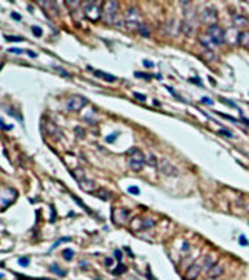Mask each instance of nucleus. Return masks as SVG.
Segmentation results:
<instances>
[{
	"label": "nucleus",
	"instance_id": "48",
	"mask_svg": "<svg viewBox=\"0 0 249 280\" xmlns=\"http://www.w3.org/2000/svg\"><path fill=\"white\" fill-rule=\"evenodd\" d=\"M105 263H106V266H111V263H112V259H106V260H105Z\"/></svg>",
	"mask_w": 249,
	"mask_h": 280
},
{
	"label": "nucleus",
	"instance_id": "27",
	"mask_svg": "<svg viewBox=\"0 0 249 280\" xmlns=\"http://www.w3.org/2000/svg\"><path fill=\"white\" fill-rule=\"evenodd\" d=\"M31 31H32V34H34L36 37H42V34H43V32H42V28H40V26H36V25L31 28Z\"/></svg>",
	"mask_w": 249,
	"mask_h": 280
},
{
	"label": "nucleus",
	"instance_id": "25",
	"mask_svg": "<svg viewBox=\"0 0 249 280\" xmlns=\"http://www.w3.org/2000/svg\"><path fill=\"white\" fill-rule=\"evenodd\" d=\"M6 42H23L25 39L20 37V36H5Z\"/></svg>",
	"mask_w": 249,
	"mask_h": 280
},
{
	"label": "nucleus",
	"instance_id": "18",
	"mask_svg": "<svg viewBox=\"0 0 249 280\" xmlns=\"http://www.w3.org/2000/svg\"><path fill=\"white\" fill-rule=\"evenodd\" d=\"M49 269H51L53 272H56L57 275H60V277H65V275H66V271H65V269H60V268H59V266H57L56 263L49 266Z\"/></svg>",
	"mask_w": 249,
	"mask_h": 280
},
{
	"label": "nucleus",
	"instance_id": "28",
	"mask_svg": "<svg viewBox=\"0 0 249 280\" xmlns=\"http://www.w3.org/2000/svg\"><path fill=\"white\" fill-rule=\"evenodd\" d=\"M135 77H142V79H146V80H151L154 76L152 74H146V73H135Z\"/></svg>",
	"mask_w": 249,
	"mask_h": 280
},
{
	"label": "nucleus",
	"instance_id": "26",
	"mask_svg": "<svg viewBox=\"0 0 249 280\" xmlns=\"http://www.w3.org/2000/svg\"><path fill=\"white\" fill-rule=\"evenodd\" d=\"M66 242H71V237H62L60 240H57L53 246H51V249H54V248H57L59 245H62V243H66Z\"/></svg>",
	"mask_w": 249,
	"mask_h": 280
},
{
	"label": "nucleus",
	"instance_id": "12",
	"mask_svg": "<svg viewBox=\"0 0 249 280\" xmlns=\"http://www.w3.org/2000/svg\"><path fill=\"white\" fill-rule=\"evenodd\" d=\"M79 183H80V186H82L86 193H91L92 188H94V182L92 180H88V179H82Z\"/></svg>",
	"mask_w": 249,
	"mask_h": 280
},
{
	"label": "nucleus",
	"instance_id": "29",
	"mask_svg": "<svg viewBox=\"0 0 249 280\" xmlns=\"http://www.w3.org/2000/svg\"><path fill=\"white\" fill-rule=\"evenodd\" d=\"M128 193L132 194V196H138V194H140V190L137 188V186H129V188H128Z\"/></svg>",
	"mask_w": 249,
	"mask_h": 280
},
{
	"label": "nucleus",
	"instance_id": "36",
	"mask_svg": "<svg viewBox=\"0 0 249 280\" xmlns=\"http://www.w3.org/2000/svg\"><path fill=\"white\" fill-rule=\"evenodd\" d=\"M56 69H57V71H59V73H60L62 76H65V77H68V79H71V74H69V73H66V71H63V69H62L60 66H56Z\"/></svg>",
	"mask_w": 249,
	"mask_h": 280
},
{
	"label": "nucleus",
	"instance_id": "34",
	"mask_svg": "<svg viewBox=\"0 0 249 280\" xmlns=\"http://www.w3.org/2000/svg\"><path fill=\"white\" fill-rule=\"evenodd\" d=\"M134 97H135L137 100H140V102H145V100H146V96H145V94H140V92H134Z\"/></svg>",
	"mask_w": 249,
	"mask_h": 280
},
{
	"label": "nucleus",
	"instance_id": "9",
	"mask_svg": "<svg viewBox=\"0 0 249 280\" xmlns=\"http://www.w3.org/2000/svg\"><path fill=\"white\" fill-rule=\"evenodd\" d=\"M202 271H203V269H202V265H200V263H194V265H191V268L186 271V278H188V280H195L198 275H200Z\"/></svg>",
	"mask_w": 249,
	"mask_h": 280
},
{
	"label": "nucleus",
	"instance_id": "3",
	"mask_svg": "<svg viewBox=\"0 0 249 280\" xmlns=\"http://www.w3.org/2000/svg\"><path fill=\"white\" fill-rule=\"evenodd\" d=\"M146 163V157L142 151L138 149H132L129 154V168L132 171H140Z\"/></svg>",
	"mask_w": 249,
	"mask_h": 280
},
{
	"label": "nucleus",
	"instance_id": "1",
	"mask_svg": "<svg viewBox=\"0 0 249 280\" xmlns=\"http://www.w3.org/2000/svg\"><path fill=\"white\" fill-rule=\"evenodd\" d=\"M117 11H118V3L117 2H105L103 6V20L108 23V25H117Z\"/></svg>",
	"mask_w": 249,
	"mask_h": 280
},
{
	"label": "nucleus",
	"instance_id": "14",
	"mask_svg": "<svg viewBox=\"0 0 249 280\" xmlns=\"http://www.w3.org/2000/svg\"><path fill=\"white\" fill-rule=\"evenodd\" d=\"M117 214H120V220H118V225H121V223H124L128 220V216H129V211L128 209H124V208H120V209H117L115 211Z\"/></svg>",
	"mask_w": 249,
	"mask_h": 280
},
{
	"label": "nucleus",
	"instance_id": "30",
	"mask_svg": "<svg viewBox=\"0 0 249 280\" xmlns=\"http://www.w3.org/2000/svg\"><path fill=\"white\" fill-rule=\"evenodd\" d=\"M19 265L28 266V265H29V259H28V257H19Z\"/></svg>",
	"mask_w": 249,
	"mask_h": 280
},
{
	"label": "nucleus",
	"instance_id": "6",
	"mask_svg": "<svg viewBox=\"0 0 249 280\" xmlns=\"http://www.w3.org/2000/svg\"><path fill=\"white\" fill-rule=\"evenodd\" d=\"M208 36H209L211 42L215 43V45H223V42H225V31H223V28H220L217 25L209 26Z\"/></svg>",
	"mask_w": 249,
	"mask_h": 280
},
{
	"label": "nucleus",
	"instance_id": "46",
	"mask_svg": "<svg viewBox=\"0 0 249 280\" xmlns=\"http://www.w3.org/2000/svg\"><path fill=\"white\" fill-rule=\"evenodd\" d=\"M76 132H77L79 135H82V137L85 135V132H83V131H80V128H76Z\"/></svg>",
	"mask_w": 249,
	"mask_h": 280
},
{
	"label": "nucleus",
	"instance_id": "17",
	"mask_svg": "<svg viewBox=\"0 0 249 280\" xmlns=\"http://www.w3.org/2000/svg\"><path fill=\"white\" fill-rule=\"evenodd\" d=\"M71 197H72V200H74V202H76V203H77V205H79L80 208H83V209H85V211H86V213H89V214L92 213V211H91V209H89V208H88V206H86V205H85V203H83V202H82V200H80V199L77 197V196H74V194H71Z\"/></svg>",
	"mask_w": 249,
	"mask_h": 280
},
{
	"label": "nucleus",
	"instance_id": "10",
	"mask_svg": "<svg viewBox=\"0 0 249 280\" xmlns=\"http://www.w3.org/2000/svg\"><path fill=\"white\" fill-rule=\"evenodd\" d=\"M223 266L221 265H218V263H214L209 269H208V277L209 278H217V277H220L221 274H223Z\"/></svg>",
	"mask_w": 249,
	"mask_h": 280
},
{
	"label": "nucleus",
	"instance_id": "5",
	"mask_svg": "<svg viewBox=\"0 0 249 280\" xmlns=\"http://www.w3.org/2000/svg\"><path fill=\"white\" fill-rule=\"evenodd\" d=\"M86 103H88V100H86L83 96H71V97L66 100V109L71 111V112H77V111H80Z\"/></svg>",
	"mask_w": 249,
	"mask_h": 280
},
{
	"label": "nucleus",
	"instance_id": "35",
	"mask_svg": "<svg viewBox=\"0 0 249 280\" xmlns=\"http://www.w3.org/2000/svg\"><path fill=\"white\" fill-rule=\"evenodd\" d=\"M238 242H240V245H243V246H247V245H249V242H247V239H246L244 236H240V237H238Z\"/></svg>",
	"mask_w": 249,
	"mask_h": 280
},
{
	"label": "nucleus",
	"instance_id": "8",
	"mask_svg": "<svg viewBox=\"0 0 249 280\" xmlns=\"http://www.w3.org/2000/svg\"><path fill=\"white\" fill-rule=\"evenodd\" d=\"M159 171L163 176H177V168L174 166L171 162H168L166 159H162L159 162Z\"/></svg>",
	"mask_w": 249,
	"mask_h": 280
},
{
	"label": "nucleus",
	"instance_id": "43",
	"mask_svg": "<svg viewBox=\"0 0 249 280\" xmlns=\"http://www.w3.org/2000/svg\"><path fill=\"white\" fill-rule=\"evenodd\" d=\"M202 103H208V105H212V100L208 99V97H202Z\"/></svg>",
	"mask_w": 249,
	"mask_h": 280
},
{
	"label": "nucleus",
	"instance_id": "16",
	"mask_svg": "<svg viewBox=\"0 0 249 280\" xmlns=\"http://www.w3.org/2000/svg\"><path fill=\"white\" fill-rule=\"evenodd\" d=\"M137 31H138V34L143 36V37H149V36H151V29H149V26H146V25H140Z\"/></svg>",
	"mask_w": 249,
	"mask_h": 280
},
{
	"label": "nucleus",
	"instance_id": "32",
	"mask_svg": "<svg viewBox=\"0 0 249 280\" xmlns=\"http://www.w3.org/2000/svg\"><path fill=\"white\" fill-rule=\"evenodd\" d=\"M114 257L121 263V257H123V254H121V251H120V249H115V251H114Z\"/></svg>",
	"mask_w": 249,
	"mask_h": 280
},
{
	"label": "nucleus",
	"instance_id": "11",
	"mask_svg": "<svg viewBox=\"0 0 249 280\" xmlns=\"http://www.w3.org/2000/svg\"><path fill=\"white\" fill-rule=\"evenodd\" d=\"M94 76L102 77V79H105V80H106V82H109V83H112V82H115V80H117V77H115V76L108 74V73H105V71H98V69H95V71H94Z\"/></svg>",
	"mask_w": 249,
	"mask_h": 280
},
{
	"label": "nucleus",
	"instance_id": "7",
	"mask_svg": "<svg viewBox=\"0 0 249 280\" xmlns=\"http://www.w3.org/2000/svg\"><path fill=\"white\" fill-rule=\"evenodd\" d=\"M200 20L203 23H206V25H209V26H214L215 22H217V11L212 6H206L203 9L202 15H200Z\"/></svg>",
	"mask_w": 249,
	"mask_h": 280
},
{
	"label": "nucleus",
	"instance_id": "2",
	"mask_svg": "<svg viewBox=\"0 0 249 280\" xmlns=\"http://www.w3.org/2000/svg\"><path fill=\"white\" fill-rule=\"evenodd\" d=\"M142 20V14L137 8L131 6L126 9V15H124V23H126V26L129 29H138V26L142 25L140 23Z\"/></svg>",
	"mask_w": 249,
	"mask_h": 280
},
{
	"label": "nucleus",
	"instance_id": "15",
	"mask_svg": "<svg viewBox=\"0 0 249 280\" xmlns=\"http://www.w3.org/2000/svg\"><path fill=\"white\" fill-rule=\"evenodd\" d=\"M95 196H97V197H100L102 200H109V199L112 197V194H111L109 191H105V190H98V191H95Z\"/></svg>",
	"mask_w": 249,
	"mask_h": 280
},
{
	"label": "nucleus",
	"instance_id": "47",
	"mask_svg": "<svg viewBox=\"0 0 249 280\" xmlns=\"http://www.w3.org/2000/svg\"><path fill=\"white\" fill-rule=\"evenodd\" d=\"M143 63H145L146 66H154V63H152V62H149V60H145Z\"/></svg>",
	"mask_w": 249,
	"mask_h": 280
},
{
	"label": "nucleus",
	"instance_id": "20",
	"mask_svg": "<svg viewBox=\"0 0 249 280\" xmlns=\"http://www.w3.org/2000/svg\"><path fill=\"white\" fill-rule=\"evenodd\" d=\"M154 226V220H149V219H143L142 220V229H149Z\"/></svg>",
	"mask_w": 249,
	"mask_h": 280
},
{
	"label": "nucleus",
	"instance_id": "33",
	"mask_svg": "<svg viewBox=\"0 0 249 280\" xmlns=\"http://www.w3.org/2000/svg\"><path fill=\"white\" fill-rule=\"evenodd\" d=\"M0 128H2L3 131H9V129H12V125H5V123H3V120L0 119Z\"/></svg>",
	"mask_w": 249,
	"mask_h": 280
},
{
	"label": "nucleus",
	"instance_id": "31",
	"mask_svg": "<svg viewBox=\"0 0 249 280\" xmlns=\"http://www.w3.org/2000/svg\"><path fill=\"white\" fill-rule=\"evenodd\" d=\"M117 137H118V132H112V134H109V135L106 137V142H108V143H112Z\"/></svg>",
	"mask_w": 249,
	"mask_h": 280
},
{
	"label": "nucleus",
	"instance_id": "41",
	"mask_svg": "<svg viewBox=\"0 0 249 280\" xmlns=\"http://www.w3.org/2000/svg\"><path fill=\"white\" fill-rule=\"evenodd\" d=\"M220 100H221V102H225V103H228V105H229V106H232V108H237V105H235L234 102H231V100H226V99H223V97H221Z\"/></svg>",
	"mask_w": 249,
	"mask_h": 280
},
{
	"label": "nucleus",
	"instance_id": "40",
	"mask_svg": "<svg viewBox=\"0 0 249 280\" xmlns=\"http://www.w3.org/2000/svg\"><path fill=\"white\" fill-rule=\"evenodd\" d=\"M217 114H218V115H223L225 119H228V120H231V122H237L234 117H231V115H228V114H221V112H217Z\"/></svg>",
	"mask_w": 249,
	"mask_h": 280
},
{
	"label": "nucleus",
	"instance_id": "37",
	"mask_svg": "<svg viewBox=\"0 0 249 280\" xmlns=\"http://www.w3.org/2000/svg\"><path fill=\"white\" fill-rule=\"evenodd\" d=\"M8 51H9V53H14V54H23V53H25V51L20 50V48H9Z\"/></svg>",
	"mask_w": 249,
	"mask_h": 280
},
{
	"label": "nucleus",
	"instance_id": "39",
	"mask_svg": "<svg viewBox=\"0 0 249 280\" xmlns=\"http://www.w3.org/2000/svg\"><path fill=\"white\" fill-rule=\"evenodd\" d=\"M11 17H12L14 20H17V22H20V20H22V15H20L19 12H11Z\"/></svg>",
	"mask_w": 249,
	"mask_h": 280
},
{
	"label": "nucleus",
	"instance_id": "24",
	"mask_svg": "<svg viewBox=\"0 0 249 280\" xmlns=\"http://www.w3.org/2000/svg\"><path fill=\"white\" fill-rule=\"evenodd\" d=\"M63 259L65 260H72L74 259V251L72 249H65L63 251Z\"/></svg>",
	"mask_w": 249,
	"mask_h": 280
},
{
	"label": "nucleus",
	"instance_id": "4",
	"mask_svg": "<svg viewBox=\"0 0 249 280\" xmlns=\"http://www.w3.org/2000/svg\"><path fill=\"white\" fill-rule=\"evenodd\" d=\"M83 9H85L86 19H89L92 22L98 20L100 15H102V8H100V3H98V2H86Z\"/></svg>",
	"mask_w": 249,
	"mask_h": 280
},
{
	"label": "nucleus",
	"instance_id": "38",
	"mask_svg": "<svg viewBox=\"0 0 249 280\" xmlns=\"http://www.w3.org/2000/svg\"><path fill=\"white\" fill-rule=\"evenodd\" d=\"M220 134H223V135H226V137H232V135H234V134H232L231 131H228V129H225V128H223V129L220 131Z\"/></svg>",
	"mask_w": 249,
	"mask_h": 280
},
{
	"label": "nucleus",
	"instance_id": "21",
	"mask_svg": "<svg viewBox=\"0 0 249 280\" xmlns=\"http://www.w3.org/2000/svg\"><path fill=\"white\" fill-rule=\"evenodd\" d=\"M124 271H126V266H124L123 263H118V266H117L115 269H112V274H114V275H120V274H123Z\"/></svg>",
	"mask_w": 249,
	"mask_h": 280
},
{
	"label": "nucleus",
	"instance_id": "45",
	"mask_svg": "<svg viewBox=\"0 0 249 280\" xmlns=\"http://www.w3.org/2000/svg\"><path fill=\"white\" fill-rule=\"evenodd\" d=\"M26 53H28V56H29V57H32V59H34V57H37V54H36V53H32V51H26Z\"/></svg>",
	"mask_w": 249,
	"mask_h": 280
},
{
	"label": "nucleus",
	"instance_id": "19",
	"mask_svg": "<svg viewBox=\"0 0 249 280\" xmlns=\"http://www.w3.org/2000/svg\"><path fill=\"white\" fill-rule=\"evenodd\" d=\"M146 163H149L151 166H159L157 159L154 157V154H148V155H146Z\"/></svg>",
	"mask_w": 249,
	"mask_h": 280
},
{
	"label": "nucleus",
	"instance_id": "44",
	"mask_svg": "<svg viewBox=\"0 0 249 280\" xmlns=\"http://www.w3.org/2000/svg\"><path fill=\"white\" fill-rule=\"evenodd\" d=\"M146 277H148L149 280H157V278H155L152 274H151V271H149V269H148V272H146Z\"/></svg>",
	"mask_w": 249,
	"mask_h": 280
},
{
	"label": "nucleus",
	"instance_id": "22",
	"mask_svg": "<svg viewBox=\"0 0 249 280\" xmlns=\"http://www.w3.org/2000/svg\"><path fill=\"white\" fill-rule=\"evenodd\" d=\"M6 112H8V114H11V115H12V117L19 119L20 122L23 120V119H22V115H20V112H15V111H14V106H9V108L6 109Z\"/></svg>",
	"mask_w": 249,
	"mask_h": 280
},
{
	"label": "nucleus",
	"instance_id": "23",
	"mask_svg": "<svg viewBox=\"0 0 249 280\" xmlns=\"http://www.w3.org/2000/svg\"><path fill=\"white\" fill-rule=\"evenodd\" d=\"M234 23H235V25H241V26H246V25H247V20H246L244 17H240V15H237V17L234 19Z\"/></svg>",
	"mask_w": 249,
	"mask_h": 280
},
{
	"label": "nucleus",
	"instance_id": "13",
	"mask_svg": "<svg viewBox=\"0 0 249 280\" xmlns=\"http://www.w3.org/2000/svg\"><path fill=\"white\" fill-rule=\"evenodd\" d=\"M238 43L243 46H249V31H241L238 34Z\"/></svg>",
	"mask_w": 249,
	"mask_h": 280
},
{
	"label": "nucleus",
	"instance_id": "42",
	"mask_svg": "<svg viewBox=\"0 0 249 280\" xmlns=\"http://www.w3.org/2000/svg\"><path fill=\"white\" fill-rule=\"evenodd\" d=\"M189 82H192L195 85H202V82H200V79H198V77H192V79H189Z\"/></svg>",
	"mask_w": 249,
	"mask_h": 280
}]
</instances>
